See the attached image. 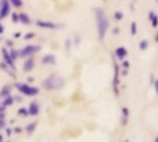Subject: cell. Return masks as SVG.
Segmentation results:
<instances>
[{
    "instance_id": "6da1fadb",
    "label": "cell",
    "mask_w": 158,
    "mask_h": 142,
    "mask_svg": "<svg viewBox=\"0 0 158 142\" xmlns=\"http://www.w3.org/2000/svg\"><path fill=\"white\" fill-rule=\"evenodd\" d=\"M95 18H96L98 38L100 41L103 42L105 39V36L106 34V31L108 30V26H109L108 18L106 16L105 11L100 7L95 8Z\"/></svg>"
},
{
    "instance_id": "7a4b0ae2",
    "label": "cell",
    "mask_w": 158,
    "mask_h": 142,
    "mask_svg": "<svg viewBox=\"0 0 158 142\" xmlns=\"http://www.w3.org/2000/svg\"><path fill=\"white\" fill-rule=\"evenodd\" d=\"M64 84V81L62 78L56 76V75H51L47 79H45L43 82V87L45 90L48 91H55V90H59L62 88Z\"/></svg>"
},
{
    "instance_id": "3957f363",
    "label": "cell",
    "mask_w": 158,
    "mask_h": 142,
    "mask_svg": "<svg viewBox=\"0 0 158 142\" xmlns=\"http://www.w3.org/2000/svg\"><path fill=\"white\" fill-rule=\"evenodd\" d=\"M16 88L23 94L27 96H35L39 93V90L36 87H31L24 83H17Z\"/></svg>"
},
{
    "instance_id": "277c9868",
    "label": "cell",
    "mask_w": 158,
    "mask_h": 142,
    "mask_svg": "<svg viewBox=\"0 0 158 142\" xmlns=\"http://www.w3.org/2000/svg\"><path fill=\"white\" fill-rule=\"evenodd\" d=\"M41 49V47L39 45H36V44H29V45H26L25 47H23L19 52V55L22 58H25V57H29L32 55H34L35 53L39 52Z\"/></svg>"
},
{
    "instance_id": "5b68a950",
    "label": "cell",
    "mask_w": 158,
    "mask_h": 142,
    "mask_svg": "<svg viewBox=\"0 0 158 142\" xmlns=\"http://www.w3.org/2000/svg\"><path fill=\"white\" fill-rule=\"evenodd\" d=\"M10 11L9 0H0V20L5 18Z\"/></svg>"
},
{
    "instance_id": "8992f818",
    "label": "cell",
    "mask_w": 158,
    "mask_h": 142,
    "mask_svg": "<svg viewBox=\"0 0 158 142\" xmlns=\"http://www.w3.org/2000/svg\"><path fill=\"white\" fill-rule=\"evenodd\" d=\"M36 25L40 28H44V29H50V30H56L60 28L59 24L54 23V22H50V21H44V20H37L36 21Z\"/></svg>"
},
{
    "instance_id": "52a82bcc",
    "label": "cell",
    "mask_w": 158,
    "mask_h": 142,
    "mask_svg": "<svg viewBox=\"0 0 158 142\" xmlns=\"http://www.w3.org/2000/svg\"><path fill=\"white\" fill-rule=\"evenodd\" d=\"M2 55H3V58H4V60H5V62H6V64L8 66V67H10V68H12V69H15V67H14V61L11 59V57H10V55H9V53H8V51L6 50V49H2Z\"/></svg>"
},
{
    "instance_id": "ba28073f",
    "label": "cell",
    "mask_w": 158,
    "mask_h": 142,
    "mask_svg": "<svg viewBox=\"0 0 158 142\" xmlns=\"http://www.w3.org/2000/svg\"><path fill=\"white\" fill-rule=\"evenodd\" d=\"M34 67V60L31 58H29L25 61L23 65V70L25 72H30L32 68Z\"/></svg>"
},
{
    "instance_id": "9c48e42d",
    "label": "cell",
    "mask_w": 158,
    "mask_h": 142,
    "mask_svg": "<svg viewBox=\"0 0 158 142\" xmlns=\"http://www.w3.org/2000/svg\"><path fill=\"white\" fill-rule=\"evenodd\" d=\"M43 64L44 65H55L56 64V57L53 55H46L43 58Z\"/></svg>"
},
{
    "instance_id": "30bf717a",
    "label": "cell",
    "mask_w": 158,
    "mask_h": 142,
    "mask_svg": "<svg viewBox=\"0 0 158 142\" xmlns=\"http://www.w3.org/2000/svg\"><path fill=\"white\" fill-rule=\"evenodd\" d=\"M31 116H36L39 113V106L36 103H31L29 107V112Z\"/></svg>"
},
{
    "instance_id": "8fae6325",
    "label": "cell",
    "mask_w": 158,
    "mask_h": 142,
    "mask_svg": "<svg viewBox=\"0 0 158 142\" xmlns=\"http://www.w3.org/2000/svg\"><path fill=\"white\" fill-rule=\"evenodd\" d=\"M127 54H128V52H127L126 48L123 47V46L118 47V48L116 50V55H117V56H118L119 59H123V58L127 55Z\"/></svg>"
},
{
    "instance_id": "7c38bea8",
    "label": "cell",
    "mask_w": 158,
    "mask_h": 142,
    "mask_svg": "<svg viewBox=\"0 0 158 142\" xmlns=\"http://www.w3.org/2000/svg\"><path fill=\"white\" fill-rule=\"evenodd\" d=\"M19 21H21L23 24H29V23H31V18L27 14L20 13L19 15Z\"/></svg>"
},
{
    "instance_id": "4fadbf2b",
    "label": "cell",
    "mask_w": 158,
    "mask_h": 142,
    "mask_svg": "<svg viewBox=\"0 0 158 142\" xmlns=\"http://www.w3.org/2000/svg\"><path fill=\"white\" fill-rule=\"evenodd\" d=\"M118 67L115 65V77H114V86H115V91L118 94Z\"/></svg>"
},
{
    "instance_id": "5bb4252c",
    "label": "cell",
    "mask_w": 158,
    "mask_h": 142,
    "mask_svg": "<svg viewBox=\"0 0 158 142\" xmlns=\"http://www.w3.org/2000/svg\"><path fill=\"white\" fill-rule=\"evenodd\" d=\"M148 45H149L148 40L144 39V40L141 41V43H140V44H139V47H140V49H141V50H143H143H146V49H147Z\"/></svg>"
},
{
    "instance_id": "9a60e30c",
    "label": "cell",
    "mask_w": 158,
    "mask_h": 142,
    "mask_svg": "<svg viewBox=\"0 0 158 142\" xmlns=\"http://www.w3.org/2000/svg\"><path fill=\"white\" fill-rule=\"evenodd\" d=\"M8 53H9V55H10V57H11V59H12L13 61H15V60L18 58V56H19V52L16 51V50L13 49V48H11V49H10V52H8Z\"/></svg>"
},
{
    "instance_id": "2e32d148",
    "label": "cell",
    "mask_w": 158,
    "mask_h": 142,
    "mask_svg": "<svg viewBox=\"0 0 158 142\" xmlns=\"http://www.w3.org/2000/svg\"><path fill=\"white\" fill-rule=\"evenodd\" d=\"M35 128H36V123H31V124H30L27 128H26V131H27V133L28 134H32V132L34 131V129H35Z\"/></svg>"
},
{
    "instance_id": "e0dca14e",
    "label": "cell",
    "mask_w": 158,
    "mask_h": 142,
    "mask_svg": "<svg viewBox=\"0 0 158 142\" xmlns=\"http://www.w3.org/2000/svg\"><path fill=\"white\" fill-rule=\"evenodd\" d=\"M13 98L11 97V96H7L5 100H4V102H3V105L4 106H7V105H11L12 103H13Z\"/></svg>"
},
{
    "instance_id": "ac0fdd59",
    "label": "cell",
    "mask_w": 158,
    "mask_h": 142,
    "mask_svg": "<svg viewBox=\"0 0 158 142\" xmlns=\"http://www.w3.org/2000/svg\"><path fill=\"white\" fill-rule=\"evenodd\" d=\"M131 35H135L136 32H137V24L135 21H133L131 23Z\"/></svg>"
},
{
    "instance_id": "d6986e66",
    "label": "cell",
    "mask_w": 158,
    "mask_h": 142,
    "mask_svg": "<svg viewBox=\"0 0 158 142\" xmlns=\"http://www.w3.org/2000/svg\"><path fill=\"white\" fill-rule=\"evenodd\" d=\"M11 2V4L16 6V7H19L22 6V1L21 0H9Z\"/></svg>"
},
{
    "instance_id": "ffe728a7",
    "label": "cell",
    "mask_w": 158,
    "mask_h": 142,
    "mask_svg": "<svg viewBox=\"0 0 158 142\" xmlns=\"http://www.w3.org/2000/svg\"><path fill=\"white\" fill-rule=\"evenodd\" d=\"M114 16H115V18L117 20H121L123 18V13L121 11H117Z\"/></svg>"
},
{
    "instance_id": "44dd1931",
    "label": "cell",
    "mask_w": 158,
    "mask_h": 142,
    "mask_svg": "<svg viewBox=\"0 0 158 142\" xmlns=\"http://www.w3.org/2000/svg\"><path fill=\"white\" fill-rule=\"evenodd\" d=\"M122 112H123V116H124V125L126 124V122H127V118H128V116H129V111H128V109H126V108H123L122 109Z\"/></svg>"
},
{
    "instance_id": "7402d4cb",
    "label": "cell",
    "mask_w": 158,
    "mask_h": 142,
    "mask_svg": "<svg viewBox=\"0 0 158 142\" xmlns=\"http://www.w3.org/2000/svg\"><path fill=\"white\" fill-rule=\"evenodd\" d=\"M11 19H12L13 22L17 23V22L19 21V15H18V13L13 12V13L11 14Z\"/></svg>"
},
{
    "instance_id": "603a6c76",
    "label": "cell",
    "mask_w": 158,
    "mask_h": 142,
    "mask_svg": "<svg viewBox=\"0 0 158 142\" xmlns=\"http://www.w3.org/2000/svg\"><path fill=\"white\" fill-rule=\"evenodd\" d=\"M5 126H6V122H5V119H4V115L0 114V129L4 128Z\"/></svg>"
},
{
    "instance_id": "cb8c5ba5",
    "label": "cell",
    "mask_w": 158,
    "mask_h": 142,
    "mask_svg": "<svg viewBox=\"0 0 158 142\" xmlns=\"http://www.w3.org/2000/svg\"><path fill=\"white\" fill-rule=\"evenodd\" d=\"M150 21H151V23H152L153 27H154V28H156V27L157 26V21H158L157 16L156 15V16H155V17H154V18H152Z\"/></svg>"
},
{
    "instance_id": "d4e9b609",
    "label": "cell",
    "mask_w": 158,
    "mask_h": 142,
    "mask_svg": "<svg viewBox=\"0 0 158 142\" xmlns=\"http://www.w3.org/2000/svg\"><path fill=\"white\" fill-rule=\"evenodd\" d=\"M33 37H34V33H33V32H29V33H27V34L24 35V39H26V40L31 39V38H33Z\"/></svg>"
},
{
    "instance_id": "484cf974",
    "label": "cell",
    "mask_w": 158,
    "mask_h": 142,
    "mask_svg": "<svg viewBox=\"0 0 158 142\" xmlns=\"http://www.w3.org/2000/svg\"><path fill=\"white\" fill-rule=\"evenodd\" d=\"M19 114L20 116H27L28 115V112H27V110L25 108H21V109L19 110Z\"/></svg>"
},
{
    "instance_id": "4316f807",
    "label": "cell",
    "mask_w": 158,
    "mask_h": 142,
    "mask_svg": "<svg viewBox=\"0 0 158 142\" xmlns=\"http://www.w3.org/2000/svg\"><path fill=\"white\" fill-rule=\"evenodd\" d=\"M123 67H126V68H127V67H130V63H129L128 61H125V62L123 63Z\"/></svg>"
},
{
    "instance_id": "83f0119b",
    "label": "cell",
    "mask_w": 158,
    "mask_h": 142,
    "mask_svg": "<svg viewBox=\"0 0 158 142\" xmlns=\"http://www.w3.org/2000/svg\"><path fill=\"white\" fill-rule=\"evenodd\" d=\"M4 32V26L0 23V34Z\"/></svg>"
},
{
    "instance_id": "f1b7e54d",
    "label": "cell",
    "mask_w": 158,
    "mask_h": 142,
    "mask_svg": "<svg viewBox=\"0 0 158 142\" xmlns=\"http://www.w3.org/2000/svg\"><path fill=\"white\" fill-rule=\"evenodd\" d=\"M14 36H15L16 38H19V37H20V32H16Z\"/></svg>"
},
{
    "instance_id": "f546056e",
    "label": "cell",
    "mask_w": 158,
    "mask_h": 142,
    "mask_svg": "<svg viewBox=\"0 0 158 142\" xmlns=\"http://www.w3.org/2000/svg\"><path fill=\"white\" fill-rule=\"evenodd\" d=\"M4 110H5V106H4V105H3V106H0V114H1Z\"/></svg>"
},
{
    "instance_id": "4dcf8cb0",
    "label": "cell",
    "mask_w": 158,
    "mask_h": 142,
    "mask_svg": "<svg viewBox=\"0 0 158 142\" xmlns=\"http://www.w3.org/2000/svg\"><path fill=\"white\" fill-rule=\"evenodd\" d=\"M6 133H7V136H10V134H11V130L6 129Z\"/></svg>"
},
{
    "instance_id": "1f68e13d",
    "label": "cell",
    "mask_w": 158,
    "mask_h": 142,
    "mask_svg": "<svg viewBox=\"0 0 158 142\" xmlns=\"http://www.w3.org/2000/svg\"><path fill=\"white\" fill-rule=\"evenodd\" d=\"M0 142H2V135H0Z\"/></svg>"
},
{
    "instance_id": "d6a6232c",
    "label": "cell",
    "mask_w": 158,
    "mask_h": 142,
    "mask_svg": "<svg viewBox=\"0 0 158 142\" xmlns=\"http://www.w3.org/2000/svg\"><path fill=\"white\" fill-rule=\"evenodd\" d=\"M125 142H129V141H128V140H126V141H125Z\"/></svg>"
}]
</instances>
